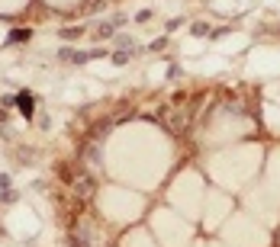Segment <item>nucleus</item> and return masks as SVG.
Wrapping results in <instances>:
<instances>
[{"instance_id": "f257e3e1", "label": "nucleus", "mask_w": 280, "mask_h": 247, "mask_svg": "<svg viewBox=\"0 0 280 247\" xmlns=\"http://www.w3.org/2000/svg\"><path fill=\"white\" fill-rule=\"evenodd\" d=\"M16 106L23 109V116H32V97H29V93H19V97H16Z\"/></svg>"}]
</instances>
